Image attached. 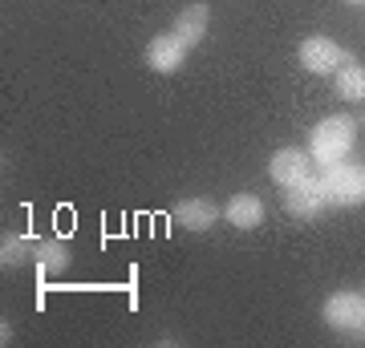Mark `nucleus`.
Here are the masks:
<instances>
[{"mask_svg": "<svg viewBox=\"0 0 365 348\" xmlns=\"http://www.w3.org/2000/svg\"><path fill=\"white\" fill-rule=\"evenodd\" d=\"M37 259V239L33 235H4V243H0V263L4 268H25Z\"/></svg>", "mask_w": 365, "mask_h": 348, "instance_id": "12", "label": "nucleus"}, {"mask_svg": "<svg viewBox=\"0 0 365 348\" xmlns=\"http://www.w3.org/2000/svg\"><path fill=\"white\" fill-rule=\"evenodd\" d=\"M268 174H272L276 186H297L313 174V154L300 150V146H280L272 158H268Z\"/></svg>", "mask_w": 365, "mask_h": 348, "instance_id": "6", "label": "nucleus"}, {"mask_svg": "<svg viewBox=\"0 0 365 348\" xmlns=\"http://www.w3.org/2000/svg\"><path fill=\"white\" fill-rule=\"evenodd\" d=\"M223 219L232 223L235 231H256L264 223V199L260 194H232L227 199V206H223Z\"/></svg>", "mask_w": 365, "mask_h": 348, "instance_id": "10", "label": "nucleus"}, {"mask_svg": "<svg viewBox=\"0 0 365 348\" xmlns=\"http://www.w3.org/2000/svg\"><path fill=\"white\" fill-rule=\"evenodd\" d=\"M333 85H337V97L341 102H353V105H365V65L349 61L341 65L337 73H333Z\"/></svg>", "mask_w": 365, "mask_h": 348, "instance_id": "11", "label": "nucleus"}, {"mask_svg": "<svg viewBox=\"0 0 365 348\" xmlns=\"http://www.w3.org/2000/svg\"><path fill=\"white\" fill-rule=\"evenodd\" d=\"M207 28H211V9H207V4H187V9L175 16L170 33H175V37H179L187 49H195V45H203Z\"/></svg>", "mask_w": 365, "mask_h": 348, "instance_id": "9", "label": "nucleus"}, {"mask_svg": "<svg viewBox=\"0 0 365 348\" xmlns=\"http://www.w3.org/2000/svg\"><path fill=\"white\" fill-rule=\"evenodd\" d=\"M357 142V117L349 114H329L313 126V138H309V154L321 167H333V162H345Z\"/></svg>", "mask_w": 365, "mask_h": 348, "instance_id": "1", "label": "nucleus"}, {"mask_svg": "<svg viewBox=\"0 0 365 348\" xmlns=\"http://www.w3.org/2000/svg\"><path fill=\"white\" fill-rule=\"evenodd\" d=\"M357 130H365V110H361V114H357Z\"/></svg>", "mask_w": 365, "mask_h": 348, "instance_id": "14", "label": "nucleus"}, {"mask_svg": "<svg viewBox=\"0 0 365 348\" xmlns=\"http://www.w3.org/2000/svg\"><path fill=\"white\" fill-rule=\"evenodd\" d=\"M325 206H329V194H325V182L321 179H309L297 182V186H284V211L292 215V219L300 223H313L325 215Z\"/></svg>", "mask_w": 365, "mask_h": 348, "instance_id": "5", "label": "nucleus"}, {"mask_svg": "<svg viewBox=\"0 0 365 348\" xmlns=\"http://www.w3.org/2000/svg\"><path fill=\"white\" fill-rule=\"evenodd\" d=\"M297 61H300V69H309L313 78H329V73H337L341 65L349 61V53L329 37H304L300 49H297Z\"/></svg>", "mask_w": 365, "mask_h": 348, "instance_id": "3", "label": "nucleus"}, {"mask_svg": "<svg viewBox=\"0 0 365 348\" xmlns=\"http://www.w3.org/2000/svg\"><path fill=\"white\" fill-rule=\"evenodd\" d=\"M329 194V206H361L365 203V167L361 162H333L321 174Z\"/></svg>", "mask_w": 365, "mask_h": 348, "instance_id": "2", "label": "nucleus"}, {"mask_svg": "<svg viewBox=\"0 0 365 348\" xmlns=\"http://www.w3.org/2000/svg\"><path fill=\"white\" fill-rule=\"evenodd\" d=\"M187 45H182L175 33H158V37H150V45H146V65L155 69L158 78H170V73H179L182 65H187Z\"/></svg>", "mask_w": 365, "mask_h": 348, "instance_id": "7", "label": "nucleus"}, {"mask_svg": "<svg viewBox=\"0 0 365 348\" xmlns=\"http://www.w3.org/2000/svg\"><path fill=\"white\" fill-rule=\"evenodd\" d=\"M220 219H223V211L211 203L207 194H195V199H182V203H175V223H179V227H187V231H211Z\"/></svg>", "mask_w": 365, "mask_h": 348, "instance_id": "8", "label": "nucleus"}, {"mask_svg": "<svg viewBox=\"0 0 365 348\" xmlns=\"http://www.w3.org/2000/svg\"><path fill=\"white\" fill-rule=\"evenodd\" d=\"M341 4H365V0H341Z\"/></svg>", "mask_w": 365, "mask_h": 348, "instance_id": "15", "label": "nucleus"}, {"mask_svg": "<svg viewBox=\"0 0 365 348\" xmlns=\"http://www.w3.org/2000/svg\"><path fill=\"white\" fill-rule=\"evenodd\" d=\"M37 271L41 275H61L66 271V263H69V247L61 243V239H41L37 243Z\"/></svg>", "mask_w": 365, "mask_h": 348, "instance_id": "13", "label": "nucleus"}, {"mask_svg": "<svg viewBox=\"0 0 365 348\" xmlns=\"http://www.w3.org/2000/svg\"><path fill=\"white\" fill-rule=\"evenodd\" d=\"M329 328H337V332H353L361 336L365 332V296L361 292H333L325 300V308H321Z\"/></svg>", "mask_w": 365, "mask_h": 348, "instance_id": "4", "label": "nucleus"}]
</instances>
